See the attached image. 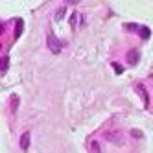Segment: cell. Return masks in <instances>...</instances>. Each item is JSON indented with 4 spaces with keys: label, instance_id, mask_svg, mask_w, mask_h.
<instances>
[{
    "label": "cell",
    "instance_id": "cell-6",
    "mask_svg": "<svg viewBox=\"0 0 153 153\" xmlns=\"http://www.w3.org/2000/svg\"><path fill=\"white\" fill-rule=\"evenodd\" d=\"M140 37L142 39H148L149 37V28H140Z\"/></svg>",
    "mask_w": 153,
    "mask_h": 153
},
{
    "label": "cell",
    "instance_id": "cell-8",
    "mask_svg": "<svg viewBox=\"0 0 153 153\" xmlns=\"http://www.w3.org/2000/svg\"><path fill=\"white\" fill-rule=\"evenodd\" d=\"M131 135H133L135 138H142V131H138V129H133V131H131Z\"/></svg>",
    "mask_w": 153,
    "mask_h": 153
},
{
    "label": "cell",
    "instance_id": "cell-5",
    "mask_svg": "<svg viewBox=\"0 0 153 153\" xmlns=\"http://www.w3.org/2000/svg\"><path fill=\"white\" fill-rule=\"evenodd\" d=\"M9 67V57H2L0 59V74H4Z\"/></svg>",
    "mask_w": 153,
    "mask_h": 153
},
{
    "label": "cell",
    "instance_id": "cell-10",
    "mask_svg": "<svg viewBox=\"0 0 153 153\" xmlns=\"http://www.w3.org/2000/svg\"><path fill=\"white\" fill-rule=\"evenodd\" d=\"M2 30H4V28H2V24H0V33H2Z\"/></svg>",
    "mask_w": 153,
    "mask_h": 153
},
{
    "label": "cell",
    "instance_id": "cell-3",
    "mask_svg": "<svg viewBox=\"0 0 153 153\" xmlns=\"http://www.w3.org/2000/svg\"><path fill=\"white\" fill-rule=\"evenodd\" d=\"M22 30H24V20L22 19H17V24H15V37L22 35Z\"/></svg>",
    "mask_w": 153,
    "mask_h": 153
},
{
    "label": "cell",
    "instance_id": "cell-2",
    "mask_svg": "<svg viewBox=\"0 0 153 153\" xmlns=\"http://www.w3.org/2000/svg\"><path fill=\"white\" fill-rule=\"evenodd\" d=\"M138 59H140V52H138V50H131V52L127 53V61H129L131 65H137Z\"/></svg>",
    "mask_w": 153,
    "mask_h": 153
},
{
    "label": "cell",
    "instance_id": "cell-7",
    "mask_svg": "<svg viewBox=\"0 0 153 153\" xmlns=\"http://www.w3.org/2000/svg\"><path fill=\"white\" fill-rule=\"evenodd\" d=\"M17 103H19V96H13V98H11V105H13L11 109H13V113L17 111Z\"/></svg>",
    "mask_w": 153,
    "mask_h": 153
},
{
    "label": "cell",
    "instance_id": "cell-1",
    "mask_svg": "<svg viewBox=\"0 0 153 153\" xmlns=\"http://www.w3.org/2000/svg\"><path fill=\"white\" fill-rule=\"evenodd\" d=\"M61 46H63V45H61V41H57L56 35H52V33H50V35H48V48H50L53 53H57V52H61Z\"/></svg>",
    "mask_w": 153,
    "mask_h": 153
},
{
    "label": "cell",
    "instance_id": "cell-9",
    "mask_svg": "<svg viewBox=\"0 0 153 153\" xmlns=\"http://www.w3.org/2000/svg\"><path fill=\"white\" fill-rule=\"evenodd\" d=\"M114 70H116V74H122L124 72V68L120 67V65H116V63H114Z\"/></svg>",
    "mask_w": 153,
    "mask_h": 153
},
{
    "label": "cell",
    "instance_id": "cell-4",
    "mask_svg": "<svg viewBox=\"0 0 153 153\" xmlns=\"http://www.w3.org/2000/svg\"><path fill=\"white\" fill-rule=\"evenodd\" d=\"M20 148H22L24 151L30 148V133H24L22 137H20Z\"/></svg>",
    "mask_w": 153,
    "mask_h": 153
}]
</instances>
